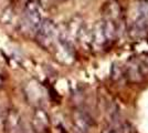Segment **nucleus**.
<instances>
[{
    "instance_id": "10",
    "label": "nucleus",
    "mask_w": 148,
    "mask_h": 133,
    "mask_svg": "<svg viewBox=\"0 0 148 133\" xmlns=\"http://www.w3.org/2000/svg\"><path fill=\"white\" fill-rule=\"evenodd\" d=\"M53 1H56V2H64L65 0H53Z\"/></svg>"
},
{
    "instance_id": "7",
    "label": "nucleus",
    "mask_w": 148,
    "mask_h": 133,
    "mask_svg": "<svg viewBox=\"0 0 148 133\" xmlns=\"http://www.w3.org/2000/svg\"><path fill=\"white\" fill-rule=\"evenodd\" d=\"M5 116H6V113H5V111H3V107L1 105V102H0V127H3Z\"/></svg>"
},
{
    "instance_id": "3",
    "label": "nucleus",
    "mask_w": 148,
    "mask_h": 133,
    "mask_svg": "<svg viewBox=\"0 0 148 133\" xmlns=\"http://www.w3.org/2000/svg\"><path fill=\"white\" fill-rule=\"evenodd\" d=\"M3 129L6 133H25L23 121L19 110L11 108L7 111L3 122Z\"/></svg>"
},
{
    "instance_id": "4",
    "label": "nucleus",
    "mask_w": 148,
    "mask_h": 133,
    "mask_svg": "<svg viewBox=\"0 0 148 133\" xmlns=\"http://www.w3.org/2000/svg\"><path fill=\"white\" fill-rule=\"evenodd\" d=\"M31 127L34 133H49L51 127V121L48 112L43 108L34 109L31 120Z\"/></svg>"
},
{
    "instance_id": "2",
    "label": "nucleus",
    "mask_w": 148,
    "mask_h": 133,
    "mask_svg": "<svg viewBox=\"0 0 148 133\" xmlns=\"http://www.w3.org/2000/svg\"><path fill=\"white\" fill-rule=\"evenodd\" d=\"M58 28L51 19H43L36 33L37 42L44 49H49L56 42Z\"/></svg>"
},
{
    "instance_id": "6",
    "label": "nucleus",
    "mask_w": 148,
    "mask_h": 133,
    "mask_svg": "<svg viewBox=\"0 0 148 133\" xmlns=\"http://www.w3.org/2000/svg\"><path fill=\"white\" fill-rule=\"evenodd\" d=\"M128 74H130V76L133 79V81H139L143 78L140 67L136 63L133 64V65H130V68L128 69Z\"/></svg>"
},
{
    "instance_id": "9",
    "label": "nucleus",
    "mask_w": 148,
    "mask_h": 133,
    "mask_svg": "<svg viewBox=\"0 0 148 133\" xmlns=\"http://www.w3.org/2000/svg\"><path fill=\"white\" fill-rule=\"evenodd\" d=\"M1 85H2V76L0 74V88H1Z\"/></svg>"
},
{
    "instance_id": "8",
    "label": "nucleus",
    "mask_w": 148,
    "mask_h": 133,
    "mask_svg": "<svg viewBox=\"0 0 148 133\" xmlns=\"http://www.w3.org/2000/svg\"><path fill=\"white\" fill-rule=\"evenodd\" d=\"M103 133H117L116 132V130H114V129H112V127H108V129H105Z\"/></svg>"
},
{
    "instance_id": "1",
    "label": "nucleus",
    "mask_w": 148,
    "mask_h": 133,
    "mask_svg": "<svg viewBox=\"0 0 148 133\" xmlns=\"http://www.w3.org/2000/svg\"><path fill=\"white\" fill-rule=\"evenodd\" d=\"M42 14L40 6L36 0H29L25 5V9L21 18V27L22 30L28 33H32L36 36L39 27L42 22Z\"/></svg>"
},
{
    "instance_id": "5",
    "label": "nucleus",
    "mask_w": 148,
    "mask_h": 133,
    "mask_svg": "<svg viewBox=\"0 0 148 133\" xmlns=\"http://www.w3.org/2000/svg\"><path fill=\"white\" fill-rule=\"evenodd\" d=\"M73 127L75 133H88L90 121L85 113L83 112H75L73 114Z\"/></svg>"
}]
</instances>
